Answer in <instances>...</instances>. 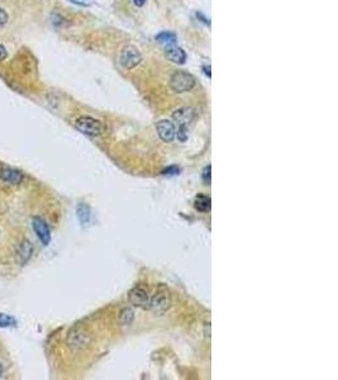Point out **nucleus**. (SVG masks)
<instances>
[{
  "mask_svg": "<svg viewBox=\"0 0 338 380\" xmlns=\"http://www.w3.org/2000/svg\"><path fill=\"white\" fill-rule=\"evenodd\" d=\"M170 307H171V296L169 290L165 287H160L153 297H151L150 309L155 315L162 316L169 311Z\"/></svg>",
  "mask_w": 338,
  "mask_h": 380,
  "instance_id": "nucleus-1",
  "label": "nucleus"
},
{
  "mask_svg": "<svg viewBox=\"0 0 338 380\" xmlns=\"http://www.w3.org/2000/svg\"><path fill=\"white\" fill-rule=\"evenodd\" d=\"M75 127L77 131L90 137L100 136L104 132V126L100 120L90 115H81L75 120Z\"/></svg>",
  "mask_w": 338,
  "mask_h": 380,
  "instance_id": "nucleus-2",
  "label": "nucleus"
},
{
  "mask_svg": "<svg viewBox=\"0 0 338 380\" xmlns=\"http://www.w3.org/2000/svg\"><path fill=\"white\" fill-rule=\"evenodd\" d=\"M170 86L175 93H186L195 86V79L189 72L175 71L170 77Z\"/></svg>",
  "mask_w": 338,
  "mask_h": 380,
  "instance_id": "nucleus-3",
  "label": "nucleus"
},
{
  "mask_svg": "<svg viewBox=\"0 0 338 380\" xmlns=\"http://www.w3.org/2000/svg\"><path fill=\"white\" fill-rule=\"evenodd\" d=\"M128 301L131 302V304H133L134 307H137V308L150 309V292H148V289L145 285H136V287H133L128 292Z\"/></svg>",
  "mask_w": 338,
  "mask_h": 380,
  "instance_id": "nucleus-4",
  "label": "nucleus"
},
{
  "mask_svg": "<svg viewBox=\"0 0 338 380\" xmlns=\"http://www.w3.org/2000/svg\"><path fill=\"white\" fill-rule=\"evenodd\" d=\"M90 342V335L84 327H74L68 332L67 345L74 350H82Z\"/></svg>",
  "mask_w": 338,
  "mask_h": 380,
  "instance_id": "nucleus-5",
  "label": "nucleus"
},
{
  "mask_svg": "<svg viewBox=\"0 0 338 380\" xmlns=\"http://www.w3.org/2000/svg\"><path fill=\"white\" fill-rule=\"evenodd\" d=\"M142 61V55L138 51V48L134 46H126L123 47L120 51L119 62L127 70H132L136 66H138Z\"/></svg>",
  "mask_w": 338,
  "mask_h": 380,
  "instance_id": "nucleus-6",
  "label": "nucleus"
},
{
  "mask_svg": "<svg viewBox=\"0 0 338 380\" xmlns=\"http://www.w3.org/2000/svg\"><path fill=\"white\" fill-rule=\"evenodd\" d=\"M32 227L33 231L35 232V235H37V237L39 238V241H41L44 246H47V245L51 242V231H49L46 222L42 218H39V217H33Z\"/></svg>",
  "mask_w": 338,
  "mask_h": 380,
  "instance_id": "nucleus-7",
  "label": "nucleus"
},
{
  "mask_svg": "<svg viewBox=\"0 0 338 380\" xmlns=\"http://www.w3.org/2000/svg\"><path fill=\"white\" fill-rule=\"evenodd\" d=\"M156 129H157L158 137H160L164 142H171V141H174L175 137H176L175 124L167 119L160 120V122L156 124Z\"/></svg>",
  "mask_w": 338,
  "mask_h": 380,
  "instance_id": "nucleus-8",
  "label": "nucleus"
},
{
  "mask_svg": "<svg viewBox=\"0 0 338 380\" xmlns=\"http://www.w3.org/2000/svg\"><path fill=\"white\" fill-rule=\"evenodd\" d=\"M0 180L9 185H16L23 180V174L13 167H0Z\"/></svg>",
  "mask_w": 338,
  "mask_h": 380,
  "instance_id": "nucleus-9",
  "label": "nucleus"
},
{
  "mask_svg": "<svg viewBox=\"0 0 338 380\" xmlns=\"http://www.w3.org/2000/svg\"><path fill=\"white\" fill-rule=\"evenodd\" d=\"M194 115H195V109H194V108L181 107L177 108L176 110H174V113H172V119H174L179 126L188 127V124L193 120Z\"/></svg>",
  "mask_w": 338,
  "mask_h": 380,
  "instance_id": "nucleus-10",
  "label": "nucleus"
},
{
  "mask_svg": "<svg viewBox=\"0 0 338 380\" xmlns=\"http://www.w3.org/2000/svg\"><path fill=\"white\" fill-rule=\"evenodd\" d=\"M33 254V246L28 240H22L19 242V245L16 246L15 250V260L18 264H24L28 263V260L30 259Z\"/></svg>",
  "mask_w": 338,
  "mask_h": 380,
  "instance_id": "nucleus-11",
  "label": "nucleus"
},
{
  "mask_svg": "<svg viewBox=\"0 0 338 380\" xmlns=\"http://www.w3.org/2000/svg\"><path fill=\"white\" fill-rule=\"evenodd\" d=\"M165 55L171 62L177 63V65H184L186 62V53L180 47L169 46L165 49Z\"/></svg>",
  "mask_w": 338,
  "mask_h": 380,
  "instance_id": "nucleus-12",
  "label": "nucleus"
},
{
  "mask_svg": "<svg viewBox=\"0 0 338 380\" xmlns=\"http://www.w3.org/2000/svg\"><path fill=\"white\" fill-rule=\"evenodd\" d=\"M194 207H195V209H197L198 212H200V213H207V212H209L210 208H212V200H210V198L207 197V195L200 194L194 200Z\"/></svg>",
  "mask_w": 338,
  "mask_h": 380,
  "instance_id": "nucleus-13",
  "label": "nucleus"
},
{
  "mask_svg": "<svg viewBox=\"0 0 338 380\" xmlns=\"http://www.w3.org/2000/svg\"><path fill=\"white\" fill-rule=\"evenodd\" d=\"M134 320V312L131 308H123L119 312V318L118 322L122 327H129Z\"/></svg>",
  "mask_w": 338,
  "mask_h": 380,
  "instance_id": "nucleus-14",
  "label": "nucleus"
},
{
  "mask_svg": "<svg viewBox=\"0 0 338 380\" xmlns=\"http://www.w3.org/2000/svg\"><path fill=\"white\" fill-rule=\"evenodd\" d=\"M156 41L160 42L162 44H167V46H171L174 44L175 42L177 41V37L175 33L169 32V30H164V32L158 33L157 36H156Z\"/></svg>",
  "mask_w": 338,
  "mask_h": 380,
  "instance_id": "nucleus-15",
  "label": "nucleus"
},
{
  "mask_svg": "<svg viewBox=\"0 0 338 380\" xmlns=\"http://www.w3.org/2000/svg\"><path fill=\"white\" fill-rule=\"evenodd\" d=\"M77 217H79L80 222H81L82 224L89 223L91 217L90 208H89L86 204H79V207H77Z\"/></svg>",
  "mask_w": 338,
  "mask_h": 380,
  "instance_id": "nucleus-16",
  "label": "nucleus"
},
{
  "mask_svg": "<svg viewBox=\"0 0 338 380\" xmlns=\"http://www.w3.org/2000/svg\"><path fill=\"white\" fill-rule=\"evenodd\" d=\"M13 325H15V320L13 317L0 313V327H9V326Z\"/></svg>",
  "mask_w": 338,
  "mask_h": 380,
  "instance_id": "nucleus-17",
  "label": "nucleus"
},
{
  "mask_svg": "<svg viewBox=\"0 0 338 380\" xmlns=\"http://www.w3.org/2000/svg\"><path fill=\"white\" fill-rule=\"evenodd\" d=\"M176 137L180 142H185L188 140V127L179 126V129L176 131Z\"/></svg>",
  "mask_w": 338,
  "mask_h": 380,
  "instance_id": "nucleus-18",
  "label": "nucleus"
},
{
  "mask_svg": "<svg viewBox=\"0 0 338 380\" xmlns=\"http://www.w3.org/2000/svg\"><path fill=\"white\" fill-rule=\"evenodd\" d=\"M179 172H180V167L179 166H169L162 171V174L167 176H172V175H177Z\"/></svg>",
  "mask_w": 338,
  "mask_h": 380,
  "instance_id": "nucleus-19",
  "label": "nucleus"
},
{
  "mask_svg": "<svg viewBox=\"0 0 338 380\" xmlns=\"http://www.w3.org/2000/svg\"><path fill=\"white\" fill-rule=\"evenodd\" d=\"M8 19H9L8 13H6L3 8H0V28H3L4 25L8 23Z\"/></svg>",
  "mask_w": 338,
  "mask_h": 380,
  "instance_id": "nucleus-20",
  "label": "nucleus"
},
{
  "mask_svg": "<svg viewBox=\"0 0 338 380\" xmlns=\"http://www.w3.org/2000/svg\"><path fill=\"white\" fill-rule=\"evenodd\" d=\"M210 170H212V166L208 165L204 169V172H203V180H204L205 184H210Z\"/></svg>",
  "mask_w": 338,
  "mask_h": 380,
  "instance_id": "nucleus-21",
  "label": "nucleus"
},
{
  "mask_svg": "<svg viewBox=\"0 0 338 380\" xmlns=\"http://www.w3.org/2000/svg\"><path fill=\"white\" fill-rule=\"evenodd\" d=\"M8 56V51H6L5 47L3 44H0V61H4Z\"/></svg>",
  "mask_w": 338,
  "mask_h": 380,
  "instance_id": "nucleus-22",
  "label": "nucleus"
},
{
  "mask_svg": "<svg viewBox=\"0 0 338 380\" xmlns=\"http://www.w3.org/2000/svg\"><path fill=\"white\" fill-rule=\"evenodd\" d=\"M133 3L136 4L137 6H142V5H145L146 0H133Z\"/></svg>",
  "mask_w": 338,
  "mask_h": 380,
  "instance_id": "nucleus-23",
  "label": "nucleus"
},
{
  "mask_svg": "<svg viewBox=\"0 0 338 380\" xmlns=\"http://www.w3.org/2000/svg\"><path fill=\"white\" fill-rule=\"evenodd\" d=\"M3 372H4V369H3V365L0 364V377H1V375H3Z\"/></svg>",
  "mask_w": 338,
  "mask_h": 380,
  "instance_id": "nucleus-24",
  "label": "nucleus"
}]
</instances>
